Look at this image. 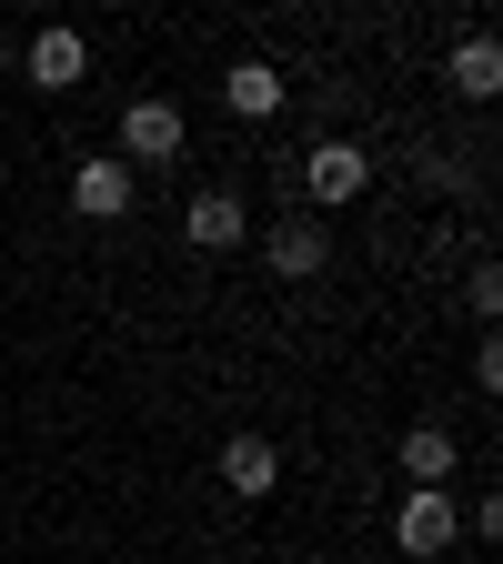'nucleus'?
<instances>
[{
  "instance_id": "nucleus-13",
  "label": "nucleus",
  "mask_w": 503,
  "mask_h": 564,
  "mask_svg": "<svg viewBox=\"0 0 503 564\" xmlns=\"http://www.w3.org/2000/svg\"><path fill=\"white\" fill-rule=\"evenodd\" d=\"M11 61H21V51H11V31H0V70H11Z\"/></svg>"
},
{
  "instance_id": "nucleus-12",
  "label": "nucleus",
  "mask_w": 503,
  "mask_h": 564,
  "mask_svg": "<svg viewBox=\"0 0 503 564\" xmlns=\"http://www.w3.org/2000/svg\"><path fill=\"white\" fill-rule=\"evenodd\" d=\"M463 303H473V323H493V313H503V272H493V262H473V282H463Z\"/></svg>"
},
{
  "instance_id": "nucleus-9",
  "label": "nucleus",
  "mask_w": 503,
  "mask_h": 564,
  "mask_svg": "<svg viewBox=\"0 0 503 564\" xmlns=\"http://www.w3.org/2000/svg\"><path fill=\"white\" fill-rule=\"evenodd\" d=\"M262 262H272L282 282H313V272L332 262V232H322V223H303V212H293V223H272V242H262Z\"/></svg>"
},
{
  "instance_id": "nucleus-6",
  "label": "nucleus",
  "mask_w": 503,
  "mask_h": 564,
  "mask_svg": "<svg viewBox=\"0 0 503 564\" xmlns=\"http://www.w3.org/2000/svg\"><path fill=\"white\" fill-rule=\"evenodd\" d=\"M453 464H463L453 423H413V434H403V484L413 494H453Z\"/></svg>"
},
{
  "instance_id": "nucleus-7",
  "label": "nucleus",
  "mask_w": 503,
  "mask_h": 564,
  "mask_svg": "<svg viewBox=\"0 0 503 564\" xmlns=\"http://www.w3.org/2000/svg\"><path fill=\"white\" fill-rule=\"evenodd\" d=\"M363 182H373L363 141H322V152L303 162V192H313V202H363Z\"/></svg>"
},
{
  "instance_id": "nucleus-11",
  "label": "nucleus",
  "mask_w": 503,
  "mask_h": 564,
  "mask_svg": "<svg viewBox=\"0 0 503 564\" xmlns=\"http://www.w3.org/2000/svg\"><path fill=\"white\" fill-rule=\"evenodd\" d=\"M453 91H463V101H493V91H503V51H493V31H463V41H453Z\"/></svg>"
},
{
  "instance_id": "nucleus-3",
  "label": "nucleus",
  "mask_w": 503,
  "mask_h": 564,
  "mask_svg": "<svg viewBox=\"0 0 503 564\" xmlns=\"http://www.w3.org/2000/svg\"><path fill=\"white\" fill-rule=\"evenodd\" d=\"M81 70H91V41H81V31H61V21H51V31L21 41V82H41V91H70Z\"/></svg>"
},
{
  "instance_id": "nucleus-8",
  "label": "nucleus",
  "mask_w": 503,
  "mask_h": 564,
  "mask_svg": "<svg viewBox=\"0 0 503 564\" xmlns=\"http://www.w3.org/2000/svg\"><path fill=\"white\" fill-rule=\"evenodd\" d=\"M70 212H81V223H121V212H131V162L121 152L81 162V172H70Z\"/></svg>"
},
{
  "instance_id": "nucleus-4",
  "label": "nucleus",
  "mask_w": 503,
  "mask_h": 564,
  "mask_svg": "<svg viewBox=\"0 0 503 564\" xmlns=\"http://www.w3.org/2000/svg\"><path fill=\"white\" fill-rule=\"evenodd\" d=\"M242 232H252V212H242V192H232V182L192 192V212H182V242H201V252H232Z\"/></svg>"
},
{
  "instance_id": "nucleus-2",
  "label": "nucleus",
  "mask_w": 503,
  "mask_h": 564,
  "mask_svg": "<svg viewBox=\"0 0 503 564\" xmlns=\"http://www.w3.org/2000/svg\"><path fill=\"white\" fill-rule=\"evenodd\" d=\"M211 474H222V494H242V505H262V494H282V444H272V434H232Z\"/></svg>"
},
{
  "instance_id": "nucleus-10",
  "label": "nucleus",
  "mask_w": 503,
  "mask_h": 564,
  "mask_svg": "<svg viewBox=\"0 0 503 564\" xmlns=\"http://www.w3.org/2000/svg\"><path fill=\"white\" fill-rule=\"evenodd\" d=\"M222 101H232L242 121H272V111H282V70H272V61H232V70H222Z\"/></svg>"
},
{
  "instance_id": "nucleus-5",
  "label": "nucleus",
  "mask_w": 503,
  "mask_h": 564,
  "mask_svg": "<svg viewBox=\"0 0 503 564\" xmlns=\"http://www.w3.org/2000/svg\"><path fill=\"white\" fill-rule=\"evenodd\" d=\"M121 152H131V162H172V152H182V101L141 91V101L121 111Z\"/></svg>"
},
{
  "instance_id": "nucleus-1",
  "label": "nucleus",
  "mask_w": 503,
  "mask_h": 564,
  "mask_svg": "<svg viewBox=\"0 0 503 564\" xmlns=\"http://www.w3.org/2000/svg\"><path fill=\"white\" fill-rule=\"evenodd\" d=\"M393 544H403L413 564H444V554L463 544V505H453V494H403V514H393Z\"/></svg>"
}]
</instances>
